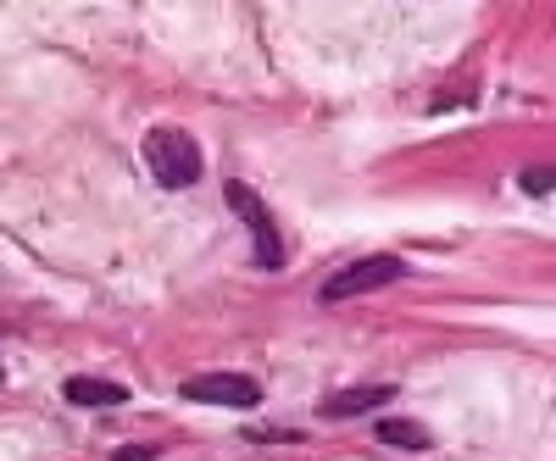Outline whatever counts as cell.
I'll list each match as a JSON object with an SVG mask.
<instances>
[{
  "instance_id": "cell-2",
  "label": "cell",
  "mask_w": 556,
  "mask_h": 461,
  "mask_svg": "<svg viewBox=\"0 0 556 461\" xmlns=\"http://www.w3.org/2000/svg\"><path fill=\"white\" fill-rule=\"evenodd\" d=\"M401 279H406L401 256H367V261H351V267H340L334 279L317 290V300H323V306H340V300L374 295V290H384V284H401Z\"/></svg>"
},
{
  "instance_id": "cell-8",
  "label": "cell",
  "mask_w": 556,
  "mask_h": 461,
  "mask_svg": "<svg viewBox=\"0 0 556 461\" xmlns=\"http://www.w3.org/2000/svg\"><path fill=\"white\" fill-rule=\"evenodd\" d=\"M523 190L529 195H551V167H529L523 172Z\"/></svg>"
},
{
  "instance_id": "cell-3",
  "label": "cell",
  "mask_w": 556,
  "mask_h": 461,
  "mask_svg": "<svg viewBox=\"0 0 556 461\" xmlns=\"http://www.w3.org/2000/svg\"><path fill=\"white\" fill-rule=\"evenodd\" d=\"M228 206H235V212L245 217V228H251L256 267H267V272L285 267V240H278V222H273V212L262 206V195L251 190V183H235V178H228Z\"/></svg>"
},
{
  "instance_id": "cell-5",
  "label": "cell",
  "mask_w": 556,
  "mask_h": 461,
  "mask_svg": "<svg viewBox=\"0 0 556 461\" xmlns=\"http://www.w3.org/2000/svg\"><path fill=\"white\" fill-rule=\"evenodd\" d=\"M67 400L73 406H123L128 389L123 384H106V379H67Z\"/></svg>"
},
{
  "instance_id": "cell-4",
  "label": "cell",
  "mask_w": 556,
  "mask_h": 461,
  "mask_svg": "<svg viewBox=\"0 0 556 461\" xmlns=\"http://www.w3.org/2000/svg\"><path fill=\"white\" fill-rule=\"evenodd\" d=\"M184 400L251 411V406L262 400V384H256V379H245V373H201V379H184Z\"/></svg>"
},
{
  "instance_id": "cell-7",
  "label": "cell",
  "mask_w": 556,
  "mask_h": 461,
  "mask_svg": "<svg viewBox=\"0 0 556 461\" xmlns=\"http://www.w3.org/2000/svg\"><path fill=\"white\" fill-rule=\"evenodd\" d=\"M379 439L395 445V450H429V428H417V423H406V418H384V423H379Z\"/></svg>"
},
{
  "instance_id": "cell-6",
  "label": "cell",
  "mask_w": 556,
  "mask_h": 461,
  "mask_svg": "<svg viewBox=\"0 0 556 461\" xmlns=\"http://www.w3.org/2000/svg\"><path fill=\"white\" fill-rule=\"evenodd\" d=\"M379 400H390L384 384H379V389H345V395H334V400H323V418H362V411L379 406Z\"/></svg>"
},
{
  "instance_id": "cell-1",
  "label": "cell",
  "mask_w": 556,
  "mask_h": 461,
  "mask_svg": "<svg viewBox=\"0 0 556 461\" xmlns=\"http://www.w3.org/2000/svg\"><path fill=\"white\" fill-rule=\"evenodd\" d=\"M146 167L162 190H190V183H201L206 162H201V145L184 128H151L146 133Z\"/></svg>"
}]
</instances>
